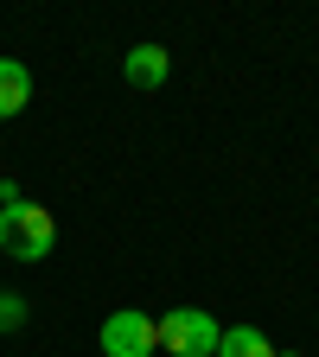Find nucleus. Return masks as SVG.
<instances>
[{"label":"nucleus","instance_id":"obj_1","mask_svg":"<svg viewBox=\"0 0 319 357\" xmlns=\"http://www.w3.org/2000/svg\"><path fill=\"white\" fill-rule=\"evenodd\" d=\"M58 249V223L45 204H7L0 211V255H13V261H45Z\"/></svg>","mask_w":319,"mask_h":357},{"label":"nucleus","instance_id":"obj_2","mask_svg":"<svg viewBox=\"0 0 319 357\" xmlns=\"http://www.w3.org/2000/svg\"><path fill=\"white\" fill-rule=\"evenodd\" d=\"M217 338H223V326L205 306H172L160 319V351H172V357H217Z\"/></svg>","mask_w":319,"mask_h":357},{"label":"nucleus","instance_id":"obj_3","mask_svg":"<svg viewBox=\"0 0 319 357\" xmlns=\"http://www.w3.org/2000/svg\"><path fill=\"white\" fill-rule=\"evenodd\" d=\"M160 351V319L141 306H115L103 319V357H154Z\"/></svg>","mask_w":319,"mask_h":357},{"label":"nucleus","instance_id":"obj_4","mask_svg":"<svg viewBox=\"0 0 319 357\" xmlns=\"http://www.w3.org/2000/svg\"><path fill=\"white\" fill-rule=\"evenodd\" d=\"M166 70H172L166 45H134V52L121 58V77H128L134 89H160V83H166Z\"/></svg>","mask_w":319,"mask_h":357},{"label":"nucleus","instance_id":"obj_5","mask_svg":"<svg viewBox=\"0 0 319 357\" xmlns=\"http://www.w3.org/2000/svg\"><path fill=\"white\" fill-rule=\"evenodd\" d=\"M26 102H32V70L20 58H0V121L26 115Z\"/></svg>","mask_w":319,"mask_h":357},{"label":"nucleus","instance_id":"obj_6","mask_svg":"<svg viewBox=\"0 0 319 357\" xmlns=\"http://www.w3.org/2000/svg\"><path fill=\"white\" fill-rule=\"evenodd\" d=\"M217 357H275V344H268L255 326H223V338H217Z\"/></svg>","mask_w":319,"mask_h":357},{"label":"nucleus","instance_id":"obj_7","mask_svg":"<svg viewBox=\"0 0 319 357\" xmlns=\"http://www.w3.org/2000/svg\"><path fill=\"white\" fill-rule=\"evenodd\" d=\"M26 326V300L20 294H0V332H20Z\"/></svg>","mask_w":319,"mask_h":357},{"label":"nucleus","instance_id":"obj_8","mask_svg":"<svg viewBox=\"0 0 319 357\" xmlns=\"http://www.w3.org/2000/svg\"><path fill=\"white\" fill-rule=\"evenodd\" d=\"M275 357H306V351H275Z\"/></svg>","mask_w":319,"mask_h":357}]
</instances>
